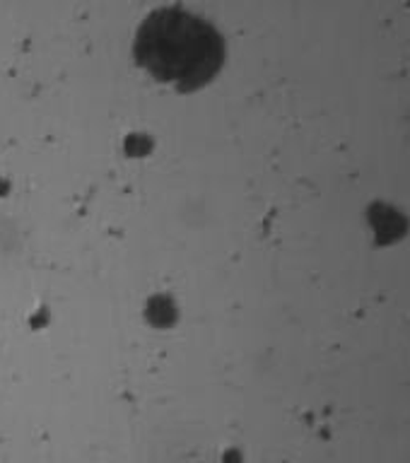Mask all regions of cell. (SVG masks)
Listing matches in <instances>:
<instances>
[{
	"label": "cell",
	"instance_id": "obj_1",
	"mask_svg": "<svg viewBox=\"0 0 410 463\" xmlns=\"http://www.w3.org/2000/svg\"><path fill=\"white\" fill-rule=\"evenodd\" d=\"M133 58L152 78L179 92L215 80L224 63V42L210 22L184 7H159L138 27Z\"/></svg>",
	"mask_w": 410,
	"mask_h": 463
},
{
	"label": "cell",
	"instance_id": "obj_2",
	"mask_svg": "<svg viewBox=\"0 0 410 463\" xmlns=\"http://www.w3.org/2000/svg\"><path fill=\"white\" fill-rule=\"evenodd\" d=\"M375 230L382 239H396L404 230L401 215H396V210H382L375 213Z\"/></svg>",
	"mask_w": 410,
	"mask_h": 463
}]
</instances>
